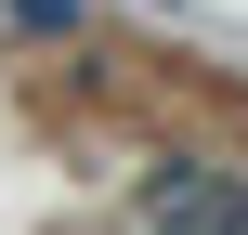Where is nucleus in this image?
Segmentation results:
<instances>
[{"label":"nucleus","instance_id":"f257e3e1","mask_svg":"<svg viewBox=\"0 0 248 235\" xmlns=\"http://www.w3.org/2000/svg\"><path fill=\"white\" fill-rule=\"evenodd\" d=\"M144 222H157V235H248V183H222V170H170V183L144 196Z\"/></svg>","mask_w":248,"mask_h":235}]
</instances>
